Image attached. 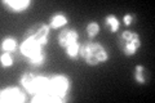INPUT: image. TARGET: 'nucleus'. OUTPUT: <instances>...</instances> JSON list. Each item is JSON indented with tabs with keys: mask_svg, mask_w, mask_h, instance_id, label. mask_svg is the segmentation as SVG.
Returning a JSON list of instances; mask_svg holds the SVG:
<instances>
[{
	"mask_svg": "<svg viewBox=\"0 0 155 103\" xmlns=\"http://www.w3.org/2000/svg\"><path fill=\"white\" fill-rule=\"evenodd\" d=\"M80 56L84 62L89 66H96L107 61V52L98 43L87 41L80 47Z\"/></svg>",
	"mask_w": 155,
	"mask_h": 103,
	"instance_id": "nucleus-1",
	"label": "nucleus"
},
{
	"mask_svg": "<svg viewBox=\"0 0 155 103\" xmlns=\"http://www.w3.org/2000/svg\"><path fill=\"white\" fill-rule=\"evenodd\" d=\"M21 82L26 88V90L31 94H38V93L49 90V79L34 75L31 72L23 73L21 77Z\"/></svg>",
	"mask_w": 155,
	"mask_h": 103,
	"instance_id": "nucleus-2",
	"label": "nucleus"
},
{
	"mask_svg": "<svg viewBox=\"0 0 155 103\" xmlns=\"http://www.w3.org/2000/svg\"><path fill=\"white\" fill-rule=\"evenodd\" d=\"M118 43L122 52L128 57L134 56L137 49L141 47V39L133 31H123L118 37Z\"/></svg>",
	"mask_w": 155,
	"mask_h": 103,
	"instance_id": "nucleus-3",
	"label": "nucleus"
},
{
	"mask_svg": "<svg viewBox=\"0 0 155 103\" xmlns=\"http://www.w3.org/2000/svg\"><path fill=\"white\" fill-rule=\"evenodd\" d=\"M48 34H49V27L45 23H35L26 30L25 40H32L44 45L48 43Z\"/></svg>",
	"mask_w": 155,
	"mask_h": 103,
	"instance_id": "nucleus-4",
	"label": "nucleus"
},
{
	"mask_svg": "<svg viewBox=\"0 0 155 103\" xmlns=\"http://www.w3.org/2000/svg\"><path fill=\"white\" fill-rule=\"evenodd\" d=\"M70 89V81L66 76L64 75H56L49 79V92L51 94L56 95L57 98L65 97L67 94V92Z\"/></svg>",
	"mask_w": 155,
	"mask_h": 103,
	"instance_id": "nucleus-5",
	"label": "nucleus"
},
{
	"mask_svg": "<svg viewBox=\"0 0 155 103\" xmlns=\"http://www.w3.org/2000/svg\"><path fill=\"white\" fill-rule=\"evenodd\" d=\"M41 44H39L36 41H32V40H25L22 44H21V47H19V50H21V53L23 56H26L28 60L32 57H35L38 54H40L41 52Z\"/></svg>",
	"mask_w": 155,
	"mask_h": 103,
	"instance_id": "nucleus-6",
	"label": "nucleus"
},
{
	"mask_svg": "<svg viewBox=\"0 0 155 103\" xmlns=\"http://www.w3.org/2000/svg\"><path fill=\"white\" fill-rule=\"evenodd\" d=\"M78 37H79V35H78V32L75 30L66 28V30H62L60 32V35H58V44H60L62 48L66 49L69 45H71V44L76 43Z\"/></svg>",
	"mask_w": 155,
	"mask_h": 103,
	"instance_id": "nucleus-7",
	"label": "nucleus"
},
{
	"mask_svg": "<svg viewBox=\"0 0 155 103\" xmlns=\"http://www.w3.org/2000/svg\"><path fill=\"white\" fill-rule=\"evenodd\" d=\"M25 97L17 88H7L2 92V102H23Z\"/></svg>",
	"mask_w": 155,
	"mask_h": 103,
	"instance_id": "nucleus-8",
	"label": "nucleus"
},
{
	"mask_svg": "<svg viewBox=\"0 0 155 103\" xmlns=\"http://www.w3.org/2000/svg\"><path fill=\"white\" fill-rule=\"evenodd\" d=\"M31 2L30 0H11V2H4V5H5L11 12H23L25 9H27L30 7Z\"/></svg>",
	"mask_w": 155,
	"mask_h": 103,
	"instance_id": "nucleus-9",
	"label": "nucleus"
},
{
	"mask_svg": "<svg viewBox=\"0 0 155 103\" xmlns=\"http://www.w3.org/2000/svg\"><path fill=\"white\" fill-rule=\"evenodd\" d=\"M66 23H67V18L62 13H57V14H54V16L51 18L49 26L52 28H60L62 26H65Z\"/></svg>",
	"mask_w": 155,
	"mask_h": 103,
	"instance_id": "nucleus-10",
	"label": "nucleus"
},
{
	"mask_svg": "<svg viewBox=\"0 0 155 103\" xmlns=\"http://www.w3.org/2000/svg\"><path fill=\"white\" fill-rule=\"evenodd\" d=\"M17 49V41L14 40L12 37H7L4 39L3 43H2V50L4 53H11L13 50H16Z\"/></svg>",
	"mask_w": 155,
	"mask_h": 103,
	"instance_id": "nucleus-11",
	"label": "nucleus"
},
{
	"mask_svg": "<svg viewBox=\"0 0 155 103\" xmlns=\"http://www.w3.org/2000/svg\"><path fill=\"white\" fill-rule=\"evenodd\" d=\"M105 23L106 26L110 27V31L111 32H116L119 28V21L118 18H116L115 16H113V14H110V16H107L105 18Z\"/></svg>",
	"mask_w": 155,
	"mask_h": 103,
	"instance_id": "nucleus-12",
	"label": "nucleus"
},
{
	"mask_svg": "<svg viewBox=\"0 0 155 103\" xmlns=\"http://www.w3.org/2000/svg\"><path fill=\"white\" fill-rule=\"evenodd\" d=\"M85 32H87V35H88L89 39H93L96 35H98V32H100L98 23H96V22L88 23L87 24V27H85Z\"/></svg>",
	"mask_w": 155,
	"mask_h": 103,
	"instance_id": "nucleus-13",
	"label": "nucleus"
},
{
	"mask_svg": "<svg viewBox=\"0 0 155 103\" xmlns=\"http://www.w3.org/2000/svg\"><path fill=\"white\" fill-rule=\"evenodd\" d=\"M80 52V47L78 43H74L71 44V45H69L66 48V54L69 58H71V60H75V58L78 57V53Z\"/></svg>",
	"mask_w": 155,
	"mask_h": 103,
	"instance_id": "nucleus-14",
	"label": "nucleus"
},
{
	"mask_svg": "<svg viewBox=\"0 0 155 103\" xmlns=\"http://www.w3.org/2000/svg\"><path fill=\"white\" fill-rule=\"evenodd\" d=\"M134 79L138 84H145V77H143V66L137 65L134 70Z\"/></svg>",
	"mask_w": 155,
	"mask_h": 103,
	"instance_id": "nucleus-15",
	"label": "nucleus"
},
{
	"mask_svg": "<svg viewBox=\"0 0 155 103\" xmlns=\"http://www.w3.org/2000/svg\"><path fill=\"white\" fill-rule=\"evenodd\" d=\"M0 61H2V65L4 67H11L13 65V60L9 53H3L2 54V58H0Z\"/></svg>",
	"mask_w": 155,
	"mask_h": 103,
	"instance_id": "nucleus-16",
	"label": "nucleus"
},
{
	"mask_svg": "<svg viewBox=\"0 0 155 103\" xmlns=\"http://www.w3.org/2000/svg\"><path fill=\"white\" fill-rule=\"evenodd\" d=\"M43 62H44V54H43V53H40V54H38L35 57L30 58V63H31V65L39 66V65H41Z\"/></svg>",
	"mask_w": 155,
	"mask_h": 103,
	"instance_id": "nucleus-17",
	"label": "nucleus"
},
{
	"mask_svg": "<svg viewBox=\"0 0 155 103\" xmlns=\"http://www.w3.org/2000/svg\"><path fill=\"white\" fill-rule=\"evenodd\" d=\"M123 21H124L125 26H129V24H132V22H133V16H132V14H125L124 18H123Z\"/></svg>",
	"mask_w": 155,
	"mask_h": 103,
	"instance_id": "nucleus-18",
	"label": "nucleus"
}]
</instances>
